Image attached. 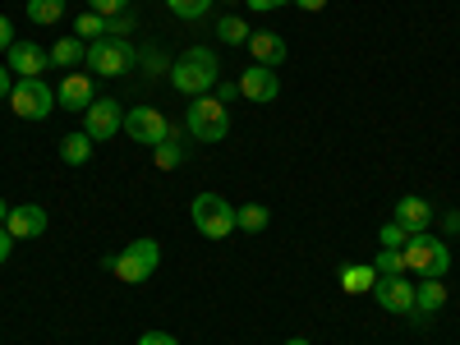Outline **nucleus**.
I'll return each instance as SVG.
<instances>
[{
	"label": "nucleus",
	"mask_w": 460,
	"mask_h": 345,
	"mask_svg": "<svg viewBox=\"0 0 460 345\" xmlns=\"http://www.w3.org/2000/svg\"><path fill=\"white\" fill-rule=\"evenodd\" d=\"M217 56L208 47H189L180 60H171V84L184 93V97H203L212 84H217Z\"/></svg>",
	"instance_id": "obj_1"
},
{
	"label": "nucleus",
	"mask_w": 460,
	"mask_h": 345,
	"mask_svg": "<svg viewBox=\"0 0 460 345\" xmlns=\"http://www.w3.org/2000/svg\"><path fill=\"white\" fill-rule=\"evenodd\" d=\"M401 258H405V272H414V277H447L451 272V249L438 235H424V230L401 244Z\"/></svg>",
	"instance_id": "obj_2"
},
{
	"label": "nucleus",
	"mask_w": 460,
	"mask_h": 345,
	"mask_svg": "<svg viewBox=\"0 0 460 345\" xmlns=\"http://www.w3.org/2000/svg\"><path fill=\"white\" fill-rule=\"evenodd\" d=\"M184 129H189V138H199V143H221L226 134H230V111H226V102H217V97H194L189 102V120H184Z\"/></svg>",
	"instance_id": "obj_3"
},
{
	"label": "nucleus",
	"mask_w": 460,
	"mask_h": 345,
	"mask_svg": "<svg viewBox=\"0 0 460 345\" xmlns=\"http://www.w3.org/2000/svg\"><path fill=\"white\" fill-rule=\"evenodd\" d=\"M157 262H162V244L157 240H134L120 258H106V267L120 281H129V286H143L152 272H157Z\"/></svg>",
	"instance_id": "obj_4"
},
{
	"label": "nucleus",
	"mask_w": 460,
	"mask_h": 345,
	"mask_svg": "<svg viewBox=\"0 0 460 345\" xmlns=\"http://www.w3.org/2000/svg\"><path fill=\"white\" fill-rule=\"evenodd\" d=\"M189 212H194V226L203 230L208 240H226L230 230H240L235 226V208H230L226 199H217V194H199Z\"/></svg>",
	"instance_id": "obj_5"
},
{
	"label": "nucleus",
	"mask_w": 460,
	"mask_h": 345,
	"mask_svg": "<svg viewBox=\"0 0 460 345\" xmlns=\"http://www.w3.org/2000/svg\"><path fill=\"white\" fill-rule=\"evenodd\" d=\"M51 106H56V93L47 88V79H19L10 93V111L19 120H47Z\"/></svg>",
	"instance_id": "obj_6"
},
{
	"label": "nucleus",
	"mask_w": 460,
	"mask_h": 345,
	"mask_svg": "<svg viewBox=\"0 0 460 345\" xmlns=\"http://www.w3.org/2000/svg\"><path fill=\"white\" fill-rule=\"evenodd\" d=\"M138 56H134V47L125 42V37H97V42H88V65L97 69V74H125L129 65H134Z\"/></svg>",
	"instance_id": "obj_7"
},
{
	"label": "nucleus",
	"mask_w": 460,
	"mask_h": 345,
	"mask_svg": "<svg viewBox=\"0 0 460 345\" xmlns=\"http://www.w3.org/2000/svg\"><path fill=\"white\" fill-rule=\"evenodd\" d=\"M125 134H129L134 143L157 147L162 138H171V120H166L162 111H152V106H134V111L125 115Z\"/></svg>",
	"instance_id": "obj_8"
},
{
	"label": "nucleus",
	"mask_w": 460,
	"mask_h": 345,
	"mask_svg": "<svg viewBox=\"0 0 460 345\" xmlns=\"http://www.w3.org/2000/svg\"><path fill=\"white\" fill-rule=\"evenodd\" d=\"M373 295H377V304H382L387 314L414 318V281H405V272H401V277H377V281H373Z\"/></svg>",
	"instance_id": "obj_9"
},
{
	"label": "nucleus",
	"mask_w": 460,
	"mask_h": 345,
	"mask_svg": "<svg viewBox=\"0 0 460 345\" xmlns=\"http://www.w3.org/2000/svg\"><path fill=\"white\" fill-rule=\"evenodd\" d=\"M120 125H125L120 102H111V97H97V102L84 111V134H88L93 143H102V138H115V134H120Z\"/></svg>",
	"instance_id": "obj_10"
},
{
	"label": "nucleus",
	"mask_w": 460,
	"mask_h": 345,
	"mask_svg": "<svg viewBox=\"0 0 460 345\" xmlns=\"http://www.w3.org/2000/svg\"><path fill=\"white\" fill-rule=\"evenodd\" d=\"M5 65H10V74H19V79H42V69L51 65V56L37 42H14L5 51Z\"/></svg>",
	"instance_id": "obj_11"
},
{
	"label": "nucleus",
	"mask_w": 460,
	"mask_h": 345,
	"mask_svg": "<svg viewBox=\"0 0 460 345\" xmlns=\"http://www.w3.org/2000/svg\"><path fill=\"white\" fill-rule=\"evenodd\" d=\"M277 93H281V84H277V74L267 65H249L240 74V97H249V102H277Z\"/></svg>",
	"instance_id": "obj_12"
},
{
	"label": "nucleus",
	"mask_w": 460,
	"mask_h": 345,
	"mask_svg": "<svg viewBox=\"0 0 460 345\" xmlns=\"http://www.w3.org/2000/svg\"><path fill=\"white\" fill-rule=\"evenodd\" d=\"M5 230L14 240H37L47 230V208H37V203H23V208H10L5 217Z\"/></svg>",
	"instance_id": "obj_13"
},
{
	"label": "nucleus",
	"mask_w": 460,
	"mask_h": 345,
	"mask_svg": "<svg viewBox=\"0 0 460 345\" xmlns=\"http://www.w3.org/2000/svg\"><path fill=\"white\" fill-rule=\"evenodd\" d=\"M93 102H97V88H93L88 74H69L56 88V106H65V111H88Z\"/></svg>",
	"instance_id": "obj_14"
},
{
	"label": "nucleus",
	"mask_w": 460,
	"mask_h": 345,
	"mask_svg": "<svg viewBox=\"0 0 460 345\" xmlns=\"http://www.w3.org/2000/svg\"><path fill=\"white\" fill-rule=\"evenodd\" d=\"M442 304H447V286H442V277H424V281L414 286V323L424 327V318H433Z\"/></svg>",
	"instance_id": "obj_15"
},
{
	"label": "nucleus",
	"mask_w": 460,
	"mask_h": 345,
	"mask_svg": "<svg viewBox=\"0 0 460 345\" xmlns=\"http://www.w3.org/2000/svg\"><path fill=\"white\" fill-rule=\"evenodd\" d=\"M249 51H253V65H281L286 60V42L277 32H249Z\"/></svg>",
	"instance_id": "obj_16"
},
{
	"label": "nucleus",
	"mask_w": 460,
	"mask_h": 345,
	"mask_svg": "<svg viewBox=\"0 0 460 345\" xmlns=\"http://www.w3.org/2000/svg\"><path fill=\"white\" fill-rule=\"evenodd\" d=\"M392 221H401V226L410 230V235H419V230H429V221H433V208H429V199H401Z\"/></svg>",
	"instance_id": "obj_17"
},
{
	"label": "nucleus",
	"mask_w": 460,
	"mask_h": 345,
	"mask_svg": "<svg viewBox=\"0 0 460 345\" xmlns=\"http://www.w3.org/2000/svg\"><path fill=\"white\" fill-rule=\"evenodd\" d=\"M373 281H377V267L373 262H345L341 267V290L345 295H368Z\"/></svg>",
	"instance_id": "obj_18"
},
{
	"label": "nucleus",
	"mask_w": 460,
	"mask_h": 345,
	"mask_svg": "<svg viewBox=\"0 0 460 345\" xmlns=\"http://www.w3.org/2000/svg\"><path fill=\"white\" fill-rule=\"evenodd\" d=\"M88 60V47H84V37H60V42L51 47V65H84Z\"/></svg>",
	"instance_id": "obj_19"
},
{
	"label": "nucleus",
	"mask_w": 460,
	"mask_h": 345,
	"mask_svg": "<svg viewBox=\"0 0 460 345\" xmlns=\"http://www.w3.org/2000/svg\"><path fill=\"white\" fill-rule=\"evenodd\" d=\"M60 157H65L69 166H84V162L93 157V138H88V134H65V138H60Z\"/></svg>",
	"instance_id": "obj_20"
},
{
	"label": "nucleus",
	"mask_w": 460,
	"mask_h": 345,
	"mask_svg": "<svg viewBox=\"0 0 460 345\" xmlns=\"http://www.w3.org/2000/svg\"><path fill=\"white\" fill-rule=\"evenodd\" d=\"M152 157H157V171H175V166L184 162V143H180V134L171 129V138H162L157 147H152Z\"/></svg>",
	"instance_id": "obj_21"
},
{
	"label": "nucleus",
	"mask_w": 460,
	"mask_h": 345,
	"mask_svg": "<svg viewBox=\"0 0 460 345\" xmlns=\"http://www.w3.org/2000/svg\"><path fill=\"white\" fill-rule=\"evenodd\" d=\"M267 221H272V212H267L262 203H244V208H235V226H240V230H253V235H258V230H267Z\"/></svg>",
	"instance_id": "obj_22"
},
{
	"label": "nucleus",
	"mask_w": 460,
	"mask_h": 345,
	"mask_svg": "<svg viewBox=\"0 0 460 345\" xmlns=\"http://www.w3.org/2000/svg\"><path fill=\"white\" fill-rule=\"evenodd\" d=\"M60 14H65V0H28V19L42 28H51Z\"/></svg>",
	"instance_id": "obj_23"
},
{
	"label": "nucleus",
	"mask_w": 460,
	"mask_h": 345,
	"mask_svg": "<svg viewBox=\"0 0 460 345\" xmlns=\"http://www.w3.org/2000/svg\"><path fill=\"white\" fill-rule=\"evenodd\" d=\"M217 37L226 47H235V42H249V23L244 19H235V14H226L221 23H217Z\"/></svg>",
	"instance_id": "obj_24"
},
{
	"label": "nucleus",
	"mask_w": 460,
	"mask_h": 345,
	"mask_svg": "<svg viewBox=\"0 0 460 345\" xmlns=\"http://www.w3.org/2000/svg\"><path fill=\"white\" fill-rule=\"evenodd\" d=\"M373 267H377V277H401L405 272V258H401V249H382Z\"/></svg>",
	"instance_id": "obj_25"
},
{
	"label": "nucleus",
	"mask_w": 460,
	"mask_h": 345,
	"mask_svg": "<svg viewBox=\"0 0 460 345\" xmlns=\"http://www.w3.org/2000/svg\"><path fill=\"white\" fill-rule=\"evenodd\" d=\"M171 5V14H180V19H203L208 10H212V0H166Z\"/></svg>",
	"instance_id": "obj_26"
},
{
	"label": "nucleus",
	"mask_w": 460,
	"mask_h": 345,
	"mask_svg": "<svg viewBox=\"0 0 460 345\" xmlns=\"http://www.w3.org/2000/svg\"><path fill=\"white\" fill-rule=\"evenodd\" d=\"M74 28H79V37H84V42H97V37H106V19L102 14H79V23H74Z\"/></svg>",
	"instance_id": "obj_27"
},
{
	"label": "nucleus",
	"mask_w": 460,
	"mask_h": 345,
	"mask_svg": "<svg viewBox=\"0 0 460 345\" xmlns=\"http://www.w3.org/2000/svg\"><path fill=\"white\" fill-rule=\"evenodd\" d=\"M377 240H382V249H401V244L410 240V230H405L401 221H387V226L377 230Z\"/></svg>",
	"instance_id": "obj_28"
},
{
	"label": "nucleus",
	"mask_w": 460,
	"mask_h": 345,
	"mask_svg": "<svg viewBox=\"0 0 460 345\" xmlns=\"http://www.w3.org/2000/svg\"><path fill=\"white\" fill-rule=\"evenodd\" d=\"M125 5H129V0H88V10H93V14H102V19L125 14Z\"/></svg>",
	"instance_id": "obj_29"
},
{
	"label": "nucleus",
	"mask_w": 460,
	"mask_h": 345,
	"mask_svg": "<svg viewBox=\"0 0 460 345\" xmlns=\"http://www.w3.org/2000/svg\"><path fill=\"white\" fill-rule=\"evenodd\" d=\"M134 28V19L129 14H115V19H106V37H125Z\"/></svg>",
	"instance_id": "obj_30"
},
{
	"label": "nucleus",
	"mask_w": 460,
	"mask_h": 345,
	"mask_svg": "<svg viewBox=\"0 0 460 345\" xmlns=\"http://www.w3.org/2000/svg\"><path fill=\"white\" fill-rule=\"evenodd\" d=\"M138 345H180V341H175L171 332H143V336H138Z\"/></svg>",
	"instance_id": "obj_31"
},
{
	"label": "nucleus",
	"mask_w": 460,
	"mask_h": 345,
	"mask_svg": "<svg viewBox=\"0 0 460 345\" xmlns=\"http://www.w3.org/2000/svg\"><path fill=\"white\" fill-rule=\"evenodd\" d=\"M249 10H258V14H272V10H281V5H290V0H244Z\"/></svg>",
	"instance_id": "obj_32"
},
{
	"label": "nucleus",
	"mask_w": 460,
	"mask_h": 345,
	"mask_svg": "<svg viewBox=\"0 0 460 345\" xmlns=\"http://www.w3.org/2000/svg\"><path fill=\"white\" fill-rule=\"evenodd\" d=\"M143 60H147V74H162V69H171V60H166L162 51H147Z\"/></svg>",
	"instance_id": "obj_33"
},
{
	"label": "nucleus",
	"mask_w": 460,
	"mask_h": 345,
	"mask_svg": "<svg viewBox=\"0 0 460 345\" xmlns=\"http://www.w3.org/2000/svg\"><path fill=\"white\" fill-rule=\"evenodd\" d=\"M14 84H10V65H0V102H10Z\"/></svg>",
	"instance_id": "obj_34"
},
{
	"label": "nucleus",
	"mask_w": 460,
	"mask_h": 345,
	"mask_svg": "<svg viewBox=\"0 0 460 345\" xmlns=\"http://www.w3.org/2000/svg\"><path fill=\"white\" fill-rule=\"evenodd\" d=\"M10 47H14V37H10V19L0 14V51H10Z\"/></svg>",
	"instance_id": "obj_35"
},
{
	"label": "nucleus",
	"mask_w": 460,
	"mask_h": 345,
	"mask_svg": "<svg viewBox=\"0 0 460 345\" xmlns=\"http://www.w3.org/2000/svg\"><path fill=\"white\" fill-rule=\"evenodd\" d=\"M290 5H299V10H309V14H318V10H327V0H290Z\"/></svg>",
	"instance_id": "obj_36"
},
{
	"label": "nucleus",
	"mask_w": 460,
	"mask_h": 345,
	"mask_svg": "<svg viewBox=\"0 0 460 345\" xmlns=\"http://www.w3.org/2000/svg\"><path fill=\"white\" fill-rule=\"evenodd\" d=\"M10 244H14V235H10V230H5V226H0V262H5V258H10Z\"/></svg>",
	"instance_id": "obj_37"
},
{
	"label": "nucleus",
	"mask_w": 460,
	"mask_h": 345,
	"mask_svg": "<svg viewBox=\"0 0 460 345\" xmlns=\"http://www.w3.org/2000/svg\"><path fill=\"white\" fill-rule=\"evenodd\" d=\"M235 97H240V84H226V88L217 93V102H235Z\"/></svg>",
	"instance_id": "obj_38"
},
{
	"label": "nucleus",
	"mask_w": 460,
	"mask_h": 345,
	"mask_svg": "<svg viewBox=\"0 0 460 345\" xmlns=\"http://www.w3.org/2000/svg\"><path fill=\"white\" fill-rule=\"evenodd\" d=\"M442 226L451 230V235H460V212H447V217H442Z\"/></svg>",
	"instance_id": "obj_39"
},
{
	"label": "nucleus",
	"mask_w": 460,
	"mask_h": 345,
	"mask_svg": "<svg viewBox=\"0 0 460 345\" xmlns=\"http://www.w3.org/2000/svg\"><path fill=\"white\" fill-rule=\"evenodd\" d=\"M5 217H10V208H5V199H0V226H5Z\"/></svg>",
	"instance_id": "obj_40"
},
{
	"label": "nucleus",
	"mask_w": 460,
	"mask_h": 345,
	"mask_svg": "<svg viewBox=\"0 0 460 345\" xmlns=\"http://www.w3.org/2000/svg\"><path fill=\"white\" fill-rule=\"evenodd\" d=\"M286 345H309V341H304V336H295V341H286Z\"/></svg>",
	"instance_id": "obj_41"
}]
</instances>
